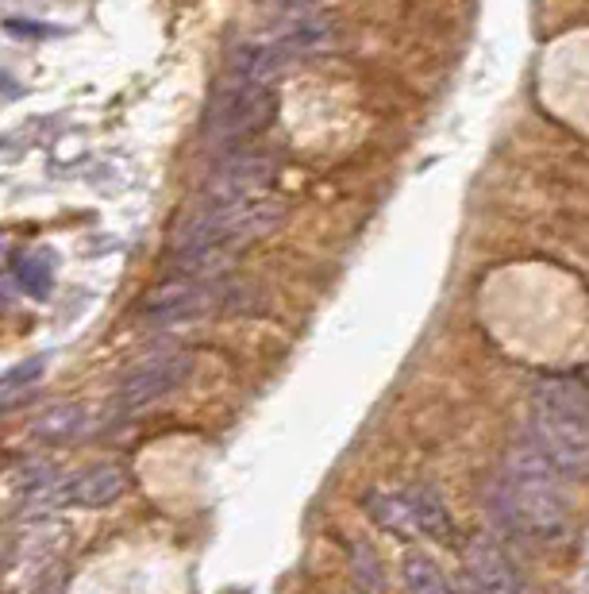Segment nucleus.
Listing matches in <instances>:
<instances>
[{
  "label": "nucleus",
  "mask_w": 589,
  "mask_h": 594,
  "mask_svg": "<svg viewBox=\"0 0 589 594\" xmlns=\"http://www.w3.org/2000/svg\"><path fill=\"white\" fill-rule=\"evenodd\" d=\"M462 560H467V580L474 594H532L524 572L508 560V552L493 537H470Z\"/></svg>",
  "instance_id": "nucleus-7"
},
{
  "label": "nucleus",
  "mask_w": 589,
  "mask_h": 594,
  "mask_svg": "<svg viewBox=\"0 0 589 594\" xmlns=\"http://www.w3.org/2000/svg\"><path fill=\"white\" fill-rule=\"evenodd\" d=\"M343 20L335 12H320V8H297L293 15H286L281 23H274L270 31L247 39L232 51V74L243 82L270 85L281 70H289L293 62H309L320 54H332L340 46Z\"/></svg>",
  "instance_id": "nucleus-1"
},
{
  "label": "nucleus",
  "mask_w": 589,
  "mask_h": 594,
  "mask_svg": "<svg viewBox=\"0 0 589 594\" xmlns=\"http://www.w3.org/2000/svg\"><path fill=\"white\" fill-rule=\"evenodd\" d=\"M363 510L371 513L374 526L400 537V541H416V537H420L408 490H371V495L363 498Z\"/></svg>",
  "instance_id": "nucleus-9"
},
{
  "label": "nucleus",
  "mask_w": 589,
  "mask_h": 594,
  "mask_svg": "<svg viewBox=\"0 0 589 594\" xmlns=\"http://www.w3.org/2000/svg\"><path fill=\"white\" fill-rule=\"evenodd\" d=\"M582 386H586V394H589V367L582 371Z\"/></svg>",
  "instance_id": "nucleus-19"
},
{
  "label": "nucleus",
  "mask_w": 589,
  "mask_h": 594,
  "mask_svg": "<svg viewBox=\"0 0 589 594\" xmlns=\"http://www.w3.org/2000/svg\"><path fill=\"white\" fill-rule=\"evenodd\" d=\"M408 498H413L416 529H420L424 541H431V544H451V541H454V526H451V513H447L443 498H439L431 487L408 490Z\"/></svg>",
  "instance_id": "nucleus-10"
},
{
  "label": "nucleus",
  "mask_w": 589,
  "mask_h": 594,
  "mask_svg": "<svg viewBox=\"0 0 589 594\" xmlns=\"http://www.w3.org/2000/svg\"><path fill=\"white\" fill-rule=\"evenodd\" d=\"M4 309H8V290L0 286V312H4Z\"/></svg>",
  "instance_id": "nucleus-18"
},
{
  "label": "nucleus",
  "mask_w": 589,
  "mask_h": 594,
  "mask_svg": "<svg viewBox=\"0 0 589 594\" xmlns=\"http://www.w3.org/2000/svg\"><path fill=\"white\" fill-rule=\"evenodd\" d=\"M274 113H278V93L270 85L235 77L232 85H224L212 97L208 116H204V136L216 147H239L255 139L263 128H270Z\"/></svg>",
  "instance_id": "nucleus-3"
},
{
  "label": "nucleus",
  "mask_w": 589,
  "mask_h": 594,
  "mask_svg": "<svg viewBox=\"0 0 589 594\" xmlns=\"http://www.w3.org/2000/svg\"><path fill=\"white\" fill-rule=\"evenodd\" d=\"M567 475L536 448V444H516L505 459V490H508V513L513 521L536 541H559L570 526Z\"/></svg>",
  "instance_id": "nucleus-2"
},
{
  "label": "nucleus",
  "mask_w": 589,
  "mask_h": 594,
  "mask_svg": "<svg viewBox=\"0 0 589 594\" xmlns=\"http://www.w3.org/2000/svg\"><path fill=\"white\" fill-rule=\"evenodd\" d=\"M351 564H355V583H358V587H363L366 594H382L386 580H382V564H378V556H374L371 544H355V552H351Z\"/></svg>",
  "instance_id": "nucleus-14"
},
{
  "label": "nucleus",
  "mask_w": 589,
  "mask_h": 594,
  "mask_svg": "<svg viewBox=\"0 0 589 594\" xmlns=\"http://www.w3.org/2000/svg\"><path fill=\"white\" fill-rule=\"evenodd\" d=\"M278 155L270 151H235L216 167V174L204 185V198L196 205H235L270 193V182L278 174Z\"/></svg>",
  "instance_id": "nucleus-5"
},
{
  "label": "nucleus",
  "mask_w": 589,
  "mask_h": 594,
  "mask_svg": "<svg viewBox=\"0 0 589 594\" xmlns=\"http://www.w3.org/2000/svg\"><path fill=\"white\" fill-rule=\"evenodd\" d=\"M124 490H128V471L116 464H97L66 482V502L100 510V506H113L116 498H124Z\"/></svg>",
  "instance_id": "nucleus-8"
},
{
  "label": "nucleus",
  "mask_w": 589,
  "mask_h": 594,
  "mask_svg": "<svg viewBox=\"0 0 589 594\" xmlns=\"http://www.w3.org/2000/svg\"><path fill=\"white\" fill-rule=\"evenodd\" d=\"M43 371H46V359H43V356H35V359H28V363L12 367V371H8L4 379H0V397H4V394H12V390L31 386V382H35Z\"/></svg>",
  "instance_id": "nucleus-16"
},
{
  "label": "nucleus",
  "mask_w": 589,
  "mask_h": 594,
  "mask_svg": "<svg viewBox=\"0 0 589 594\" xmlns=\"http://www.w3.org/2000/svg\"><path fill=\"white\" fill-rule=\"evenodd\" d=\"M190 374H193L190 351L154 356V359H147V363H139L136 371L124 379L116 402H120V410H143V405H154V402H162V397L174 394V390H182Z\"/></svg>",
  "instance_id": "nucleus-6"
},
{
  "label": "nucleus",
  "mask_w": 589,
  "mask_h": 594,
  "mask_svg": "<svg viewBox=\"0 0 589 594\" xmlns=\"http://www.w3.org/2000/svg\"><path fill=\"white\" fill-rule=\"evenodd\" d=\"M270 4H281V8H309L312 0H270Z\"/></svg>",
  "instance_id": "nucleus-17"
},
{
  "label": "nucleus",
  "mask_w": 589,
  "mask_h": 594,
  "mask_svg": "<svg viewBox=\"0 0 589 594\" xmlns=\"http://www.w3.org/2000/svg\"><path fill=\"white\" fill-rule=\"evenodd\" d=\"M528 441L559 467L567 479H586L589 475V428L567 413L551 410L544 402H532Z\"/></svg>",
  "instance_id": "nucleus-4"
},
{
  "label": "nucleus",
  "mask_w": 589,
  "mask_h": 594,
  "mask_svg": "<svg viewBox=\"0 0 589 594\" xmlns=\"http://www.w3.org/2000/svg\"><path fill=\"white\" fill-rule=\"evenodd\" d=\"M82 425H85L82 405H54V410H46L43 417L35 421V436L46 444H62L82 433Z\"/></svg>",
  "instance_id": "nucleus-12"
},
{
  "label": "nucleus",
  "mask_w": 589,
  "mask_h": 594,
  "mask_svg": "<svg viewBox=\"0 0 589 594\" xmlns=\"http://www.w3.org/2000/svg\"><path fill=\"white\" fill-rule=\"evenodd\" d=\"M54 479H58V467L39 459V464H28L15 475V490H20L23 498H43L46 490H54Z\"/></svg>",
  "instance_id": "nucleus-15"
},
{
  "label": "nucleus",
  "mask_w": 589,
  "mask_h": 594,
  "mask_svg": "<svg viewBox=\"0 0 589 594\" xmlns=\"http://www.w3.org/2000/svg\"><path fill=\"white\" fill-rule=\"evenodd\" d=\"M15 278H20V286L31 297H46L54 283V267L46 255H23V259L15 263Z\"/></svg>",
  "instance_id": "nucleus-13"
},
{
  "label": "nucleus",
  "mask_w": 589,
  "mask_h": 594,
  "mask_svg": "<svg viewBox=\"0 0 589 594\" xmlns=\"http://www.w3.org/2000/svg\"><path fill=\"white\" fill-rule=\"evenodd\" d=\"M400 575H405V591L408 594H451L447 587V575L439 572V564L424 552H408L405 564H400Z\"/></svg>",
  "instance_id": "nucleus-11"
}]
</instances>
